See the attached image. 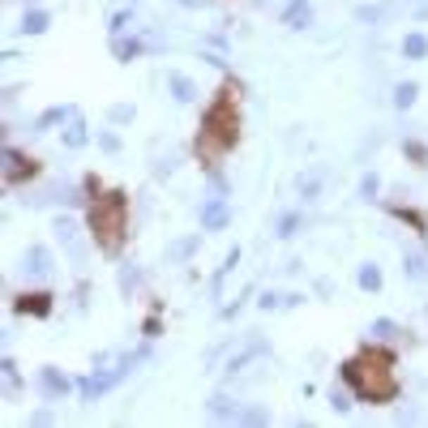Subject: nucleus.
Segmentation results:
<instances>
[{
	"label": "nucleus",
	"instance_id": "28",
	"mask_svg": "<svg viewBox=\"0 0 428 428\" xmlns=\"http://www.w3.org/2000/svg\"><path fill=\"white\" fill-rule=\"evenodd\" d=\"M99 146H103L107 154H116V150H120V137H116L112 129H103V133H99Z\"/></svg>",
	"mask_w": 428,
	"mask_h": 428
},
{
	"label": "nucleus",
	"instance_id": "10",
	"mask_svg": "<svg viewBox=\"0 0 428 428\" xmlns=\"http://www.w3.org/2000/svg\"><path fill=\"white\" fill-rule=\"evenodd\" d=\"M283 22L291 30H308L313 26V5H308V0H291V5L283 9Z\"/></svg>",
	"mask_w": 428,
	"mask_h": 428
},
{
	"label": "nucleus",
	"instance_id": "31",
	"mask_svg": "<svg viewBox=\"0 0 428 428\" xmlns=\"http://www.w3.org/2000/svg\"><path fill=\"white\" fill-rule=\"evenodd\" d=\"M403 150H407V154H411V158H415V163H420V168H424V163H428V150H424V146H420V141H403Z\"/></svg>",
	"mask_w": 428,
	"mask_h": 428
},
{
	"label": "nucleus",
	"instance_id": "12",
	"mask_svg": "<svg viewBox=\"0 0 428 428\" xmlns=\"http://www.w3.org/2000/svg\"><path fill=\"white\" fill-rule=\"evenodd\" d=\"M168 86H172L176 103H197V82H193V77H184V73H172V77H168Z\"/></svg>",
	"mask_w": 428,
	"mask_h": 428
},
{
	"label": "nucleus",
	"instance_id": "21",
	"mask_svg": "<svg viewBox=\"0 0 428 428\" xmlns=\"http://www.w3.org/2000/svg\"><path fill=\"white\" fill-rule=\"evenodd\" d=\"M368 334H372V339H382V343H390V339H398L403 330L394 326L390 317H377V321H372V326H368Z\"/></svg>",
	"mask_w": 428,
	"mask_h": 428
},
{
	"label": "nucleus",
	"instance_id": "23",
	"mask_svg": "<svg viewBox=\"0 0 428 428\" xmlns=\"http://www.w3.org/2000/svg\"><path fill=\"white\" fill-rule=\"evenodd\" d=\"M403 270H407V279H424V275H428L424 253H407V257H403Z\"/></svg>",
	"mask_w": 428,
	"mask_h": 428
},
{
	"label": "nucleus",
	"instance_id": "27",
	"mask_svg": "<svg viewBox=\"0 0 428 428\" xmlns=\"http://www.w3.org/2000/svg\"><path fill=\"white\" fill-rule=\"evenodd\" d=\"M236 420H244V424H265V420H270V411H261V407H248V411H240Z\"/></svg>",
	"mask_w": 428,
	"mask_h": 428
},
{
	"label": "nucleus",
	"instance_id": "18",
	"mask_svg": "<svg viewBox=\"0 0 428 428\" xmlns=\"http://www.w3.org/2000/svg\"><path fill=\"white\" fill-rule=\"evenodd\" d=\"M296 189H300L304 201H317V197H321V172H304V176L296 180Z\"/></svg>",
	"mask_w": 428,
	"mask_h": 428
},
{
	"label": "nucleus",
	"instance_id": "30",
	"mask_svg": "<svg viewBox=\"0 0 428 428\" xmlns=\"http://www.w3.org/2000/svg\"><path fill=\"white\" fill-rule=\"evenodd\" d=\"M137 51H141V43H137V39H129V43H116V56H120V61H133Z\"/></svg>",
	"mask_w": 428,
	"mask_h": 428
},
{
	"label": "nucleus",
	"instance_id": "8",
	"mask_svg": "<svg viewBox=\"0 0 428 428\" xmlns=\"http://www.w3.org/2000/svg\"><path fill=\"white\" fill-rule=\"evenodd\" d=\"M22 265H26V275H30V279H47V275H51V253H47L43 244H30Z\"/></svg>",
	"mask_w": 428,
	"mask_h": 428
},
{
	"label": "nucleus",
	"instance_id": "33",
	"mask_svg": "<svg viewBox=\"0 0 428 428\" xmlns=\"http://www.w3.org/2000/svg\"><path fill=\"white\" fill-rule=\"evenodd\" d=\"M112 120H116V125H125V120H133V107H125V103H120V107H112Z\"/></svg>",
	"mask_w": 428,
	"mask_h": 428
},
{
	"label": "nucleus",
	"instance_id": "17",
	"mask_svg": "<svg viewBox=\"0 0 428 428\" xmlns=\"http://www.w3.org/2000/svg\"><path fill=\"white\" fill-rule=\"evenodd\" d=\"M51 26V18L43 13V9H30V13H22V34H43Z\"/></svg>",
	"mask_w": 428,
	"mask_h": 428
},
{
	"label": "nucleus",
	"instance_id": "24",
	"mask_svg": "<svg viewBox=\"0 0 428 428\" xmlns=\"http://www.w3.org/2000/svg\"><path fill=\"white\" fill-rule=\"evenodd\" d=\"M210 415H219V420H236V415H240V407H236V403H227V398L219 394V398H210Z\"/></svg>",
	"mask_w": 428,
	"mask_h": 428
},
{
	"label": "nucleus",
	"instance_id": "34",
	"mask_svg": "<svg viewBox=\"0 0 428 428\" xmlns=\"http://www.w3.org/2000/svg\"><path fill=\"white\" fill-rule=\"evenodd\" d=\"M257 304H261V308H283V296H275V291H265V296H261Z\"/></svg>",
	"mask_w": 428,
	"mask_h": 428
},
{
	"label": "nucleus",
	"instance_id": "13",
	"mask_svg": "<svg viewBox=\"0 0 428 428\" xmlns=\"http://www.w3.org/2000/svg\"><path fill=\"white\" fill-rule=\"evenodd\" d=\"M265 351H270V347H265V343H261V339H253V343H248V347H244V351H236V355H232V360H227V372H240V368H244V364H248V360H257V355H265Z\"/></svg>",
	"mask_w": 428,
	"mask_h": 428
},
{
	"label": "nucleus",
	"instance_id": "5",
	"mask_svg": "<svg viewBox=\"0 0 428 428\" xmlns=\"http://www.w3.org/2000/svg\"><path fill=\"white\" fill-rule=\"evenodd\" d=\"M34 176H39L34 158L13 150V146H5V184H22V180H34Z\"/></svg>",
	"mask_w": 428,
	"mask_h": 428
},
{
	"label": "nucleus",
	"instance_id": "29",
	"mask_svg": "<svg viewBox=\"0 0 428 428\" xmlns=\"http://www.w3.org/2000/svg\"><path fill=\"white\" fill-rule=\"evenodd\" d=\"M330 407L334 411H351V394L347 390H330Z\"/></svg>",
	"mask_w": 428,
	"mask_h": 428
},
{
	"label": "nucleus",
	"instance_id": "35",
	"mask_svg": "<svg viewBox=\"0 0 428 428\" xmlns=\"http://www.w3.org/2000/svg\"><path fill=\"white\" fill-rule=\"evenodd\" d=\"M180 5H206V0H180Z\"/></svg>",
	"mask_w": 428,
	"mask_h": 428
},
{
	"label": "nucleus",
	"instance_id": "22",
	"mask_svg": "<svg viewBox=\"0 0 428 428\" xmlns=\"http://www.w3.org/2000/svg\"><path fill=\"white\" fill-rule=\"evenodd\" d=\"M415 94H420L415 82H398V86H394V107H398V112H407V107L415 103Z\"/></svg>",
	"mask_w": 428,
	"mask_h": 428
},
{
	"label": "nucleus",
	"instance_id": "1",
	"mask_svg": "<svg viewBox=\"0 0 428 428\" xmlns=\"http://www.w3.org/2000/svg\"><path fill=\"white\" fill-rule=\"evenodd\" d=\"M343 382L364 398V403H394L398 398V377H394V355L368 347L355 360L343 364Z\"/></svg>",
	"mask_w": 428,
	"mask_h": 428
},
{
	"label": "nucleus",
	"instance_id": "16",
	"mask_svg": "<svg viewBox=\"0 0 428 428\" xmlns=\"http://www.w3.org/2000/svg\"><path fill=\"white\" fill-rule=\"evenodd\" d=\"M77 112H73V107H47V112L34 120V129H51V125H65V120H73Z\"/></svg>",
	"mask_w": 428,
	"mask_h": 428
},
{
	"label": "nucleus",
	"instance_id": "3",
	"mask_svg": "<svg viewBox=\"0 0 428 428\" xmlns=\"http://www.w3.org/2000/svg\"><path fill=\"white\" fill-rule=\"evenodd\" d=\"M125 227H129V206L125 193H103L90 206V236L103 253H120L125 244Z\"/></svg>",
	"mask_w": 428,
	"mask_h": 428
},
{
	"label": "nucleus",
	"instance_id": "14",
	"mask_svg": "<svg viewBox=\"0 0 428 428\" xmlns=\"http://www.w3.org/2000/svg\"><path fill=\"white\" fill-rule=\"evenodd\" d=\"M403 56H407V61H424V56H428V34H420V30L403 34Z\"/></svg>",
	"mask_w": 428,
	"mask_h": 428
},
{
	"label": "nucleus",
	"instance_id": "26",
	"mask_svg": "<svg viewBox=\"0 0 428 428\" xmlns=\"http://www.w3.org/2000/svg\"><path fill=\"white\" fill-rule=\"evenodd\" d=\"M189 253H197V236H189V240H180V244H172V257H176V261H184Z\"/></svg>",
	"mask_w": 428,
	"mask_h": 428
},
{
	"label": "nucleus",
	"instance_id": "32",
	"mask_svg": "<svg viewBox=\"0 0 428 428\" xmlns=\"http://www.w3.org/2000/svg\"><path fill=\"white\" fill-rule=\"evenodd\" d=\"M355 18H360V22H377V18H382V9H372V5H360V9H355Z\"/></svg>",
	"mask_w": 428,
	"mask_h": 428
},
{
	"label": "nucleus",
	"instance_id": "9",
	"mask_svg": "<svg viewBox=\"0 0 428 428\" xmlns=\"http://www.w3.org/2000/svg\"><path fill=\"white\" fill-rule=\"evenodd\" d=\"M56 232H61V244L69 248V257H73V261L82 265V261H86V244H82V236H77V223L61 219V223H56Z\"/></svg>",
	"mask_w": 428,
	"mask_h": 428
},
{
	"label": "nucleus",
	"instance_id": "20",
	"mask_svg": "<svg viewBox=\"0 0 428 428\" xmlns=\"http://www.w3.org/2000/svg\"><path fill=\"white\" fill-rule=\"evenodd\" d=\"M300 227H304V219H300V210H287L283 219H279V232H275V236H279V240H291V236H296Z\"/></svg>",
	"mask_w": 428,
	"mask_h": 428
},
{
	"label": "nucleus",
	"instance_id": "25",
	"mask_svg": "<svg viewBox=\"0 0 428 428\" xmlns=\"http://www.w3.org/2000/svg\"><path fill=\"white\" fill-rule=\"evenodd\" d=\"M377 193H382V176H377V172H368V176L360 180V197H364V201H372Z\"/></svg>",
	"mask_w": 428,
	"mask_h": 428
},
{
	"label": "nucleus",
	"instance_id": "15",
	"mask_svg": "<svg viewBox=\"0 0 428 428\" xmlns=\"http://www.w3.org/2000/svg\"><path fill=\"white\" fill-rule=\"evenodd\" d=\"M355 283H360L364 291H382V265H372V261H364L360 270H355Z\"/></svg>",
	"mask_w": 428,
	"mask_h": 428
},
{
	"label": "nucleus",
	"instance_id": "2",
	"mask_svg": "<svg viewBox=\"0 0 428 428\" xmlns=\"http://www.w3.org/2000/svg\"><path fill=\"white\" fill-rule=\"evenodd\" d=\"M232 86L214 99L206 112H201V154L206 158H219L223 150H232L240 141V116H236V103H232Z\"/></svg>",
	"mask_w": 428,
	"mask_h": 428
},
{
	"label": "nucleus",
	"instance_id": "7",
	"mask_svg": "<svg viewBox=\"0 0 428 428\" xmlns=\"http://www.w3.org/2000/svg\"><path fill=\"white\" fill-rule=\"evenodd\" d=\"M232 223V206H227V197H210L206 206H201V227L206 232H223Z\"/></svg>",
	"mask_w": 428,
	"mask_h": 428
},
{
	"label": "nucleus",
	"instance_id": "6",
	"mask_svg": "<svg viewBox=\"0 0 428 428\" xmlns=\"http://www.w3.org/2000/svg\"><path fill=\"white\" fill-rule=\"evenodd\" d=\"M39 390H43V398H47V403H61V398L73 390V382L65 377L61 368H39Z\"/></svg>",
	"mask_w": 428,
	"mask_h": 428
},
{
	"label": "nucleus",
	"instance_id": "4",
	"mask_svg": "<svg viewBox=\"0 0 428 428\" xmlns=\"http://www.w3.org/2000/svg\"><path fill=\"white\" fill-rule=\"evenodd\" d=\"M125 372H129L125 364H120V368H112V372H90V377H82V382H77V394H82L86 403H94V398H103L112 386H120V382H125Z\"/></svg>",
	"mask_w": 428,
	"mask_h": 428
},
{
	"label": "nucleus",
	"instance_id": "11",
	"mask_svg": "<svg viewBox=\"0 0 428 428\" xmlns=\"http://www.w3.org/2000/svg\"><path fill=\"white\" fill-rule=\"evenodd\" d=\"M13 308H18V313H30V317H47V313H51V296H47V291H30V296H18Z\"/></svg>",
	"mask_w": 428,
	"mask_h": 428
},
{
	"label": "nucleus",
	"instance_id": "19",
	"mask_svg": "<svg viewBox=\"0 0 428 428\" xmlns=\"http://www.w3.org/2000/svg\"><path fill=\"white\" fill-rule=\"evenodd\" d=\"M86 141H90V133H86V125L73 116V120H69V129H65V146H69V150H82Z\"/></svg>",
	"mask_w": 428,
	"mask_h": 428
}]
</instances>
